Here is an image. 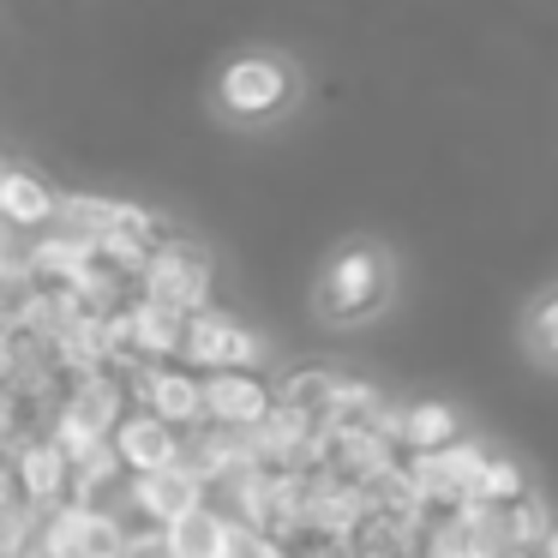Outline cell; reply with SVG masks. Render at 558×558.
<instances>
[{"instance_id": "cell-1", "label": "cell", "mask_w": 558, "mask_h": 558, "mask_svg": "<svg viewBox=\"0 0 558 558\" xmlns=\"http://www.w3.org/2000/svg\"><path fill=\"white\" fill-rule=\"evenodd\" d=\"M390 282H397V265H390L385 246L378 241H342L313 282V313L337 330L366 325V318L385 313Z\"/></svg>"}, {"instance_id": "cell-2", "label": "cell", "mask_w": 558, "mask_h": 558, "mask_svg": "<svg viewBox=\"0 0 558 558\" xmlns=\"http://www.w3.org/2000/svg\"><path fill=\"white\" fill-rule=\"evenodd\" d=\"M301 97V66L277 49H241L222 61L217 85H210V102H217L222 121L234 126H265L277 114L294 109Z\"/></svg>"}, {"instance_id": "cell-3", "label": "cell", "mask_w": 558, "mask_h": 558, "mask_svg": "<svg viewBox=\"0 0 558 558\" xmlns=\"http://www.w3.org/2000/svg\"><path fill=\"white\" fill-rule=\"evenodd\" d=\"M402 462H409V481H414V493H421L426 522H433V517H457V510L481 505L493 450L474 445V438H457V445L433 450V457H402Z\"/></svg>"}, {"instance_id": "cell-4", "label": "cell", "mask_w": 558, "mask_h": 558, "mask_svg": "<svg viewBox=\"0 0 558 558\" xmlns=\"http://www.w3.org/2000/svg\"><path fill=\"white\" fill-rule=\"evenodd\" d=\"M31 553H43V558H126L133 553V529L114 510H97L90 498H66V505L43 510V534Z\"/></svg>"}, {"instance_id": "cell-5", "label": "cell", "mask_w": 558, "mask_h": 558, "mask_svg": "<svg viewBox=\"0 0 558 558\" xmlns=\"http://www.w3.org/2000/svg\"><path fill=\"white\" fill-rule=\"evenodd\" d=\"M265 337L253 325H241L234 313L222 306H205V313L186 318V342H181V361L193 373H229V366H265Z\"/></svg>"}, {"instance_id": "cell-6", "label": "cell", "mask_w": 558, "mask_h": 558, "mask_svg": "<svg viewBox=\"0 0 558 558\" xmlns=\"http://www.w3.org/2000/svg\"><path fill=\"white\" fill-rule=\"evenodd\" d=\"M210 282H217V265H210V253L198 241H186V234H174V241L145 265V294L162 306H174V313H205Z\"/></svg>"}, {"instance_id": "cell-7", "label": "cell", "mask_w": 558, "mask_h": 558, "mask_svg": "<svg viewBox=\"0 0 558 558\" xmlns=\"http://www.w3.org/2000/svg\"><path fill=\"white\" fill-rule=\"evenodd\" d=\"M7 486H19L31 505L54 510V505H66V498L78 493V469H73V457H66L61 438L43 433V438H31V445L7 450Z\"/></svg>"}, {"instance_id": "cell-8", "label": "cell", "mask_w": 558, "mask_h": 558, "mask_svg": "<svg viewBox=\"0 0 558 558\" xmlns=\"http://www.w3.org/2000/svg\"><path fill=\"white\" fill-rule=\"evenodd\" d=\"M277 402H282V385H270L265 366L205 373V421H217V426H241V433H253L258 421H270Z\"/></svg>"}, {"instance_id": "cell-9", "label": "cell", "mask_w": 558, "mask_h": 558, "mask_svg": "<svg viewBox=\"0 0 558 558\" xmlns=\"http://www.w3.org/2000/svg\"><path fill=\"white\" fill-rule=\"evenodd\" d=\"M126 498H133V510L145 522H157V529H169V522L193 517L198 505H210V481L193 469V462H169V469H150V474H126Z\"/></svg>"}, {"instance_id": "cell-10", "label": "cell", "mask_w": 558, "mask_h": 558, "mask_svg": "<svg viewBox=\"0 0 558 558\" xmlns=\"http://www.w3.org/2000/svg\"><path fill=\"white\" fill-rule=\"evenodd\" d=\"M133 402L174 426H205V373H193L186 361H157L133 378Z\"/></svg>"}, {"instance_id": "cell-11", "label": "cell", "mask_w": 558, "mask_h": 558, "mask_svg": "<svg viewBox=\"0 0 558 558\" xmlns=\"http://www.w3.org/2000/svg\"><path fill=\"white\" fill-rule=\"evenodd\" d=\"M114 450H121L126 474H150V469H169V462H186V426L162 421V414L138 409L114 426Z\"/></svg>"}, {"instance_id": "cell-12", "label": "cell", "mask_w": 558, "mask_h": 558, "mask_svg": "<svg viewBox=\"0 0 558 558\" xmlns=\"http://www.w3.org/2000/svg\"><path fill=\"white\" fill-rule=\"evenodd\" d=\"M174 234H181V229H174L162 210H145V205H126V198H121V217L109 222V234H102L97 246L114 258V265H126V270H138V277H145V265L174 241Z\"/></svg>"}, {"instance_id": "cell-13", "label": "cell", "mask_w": 558, "mask_h": 558, "mask_svg": "<svg viewBox=\"0 0 558 558\" xmlns=\"http://www.w3.org/2000/svg\"><path fill=\"white\" fill-rule=\"evenodd\" d=\"M0 217H7L13 234H43V229H54V217H61V193L13 162V169L0 174Z\"/></svg>"}, {"instance_id": "cell-14", "label": "cell", "mask_w": 558, "mask_h": 558, "mask_svg": "<svg viewBox=\"0 0 558 558\" xmlns=\"http://www.w3.org/2000/svg\"><path fill=\"white\" fill-rule=\"evenodd\" d=\"M390 438H397L402 457H433V450L462 438V414L450 402H402L390 414Z\"/></svg>"}, {"instance_id": "cell-15", "label": "cell", "mask_w": 558, "mask_h": 558, "mask_svg": "<svg viewBox=\"0 0 558 558\" xmlns=\"http://www.w3.org/2000/svg\"><path fill=\"white\" fill-rule=\"evenodd\" d=\"M229 522L234 517L222 505H198L193 517H181V522L162 529V553L169 558H217L222 541H229Z\"/></svg>"}, {"instance_id": "cell-16", "label": "cell", "mask_w": 558, "mask_h": 558, "mask_svg": "<svg viewBox=\"0 0 558 558\" xmlns=\"http://www.w3.org/2000/svg\"><path fill=\"white\" fill-rule=\"evenodd\" d=\"M337 385H342V373H330V366H294V373L282 378V402L301 409V414H313V421L325 426L330 402H337Z\"/></svg>"}, {"instance_id": "cell-17", "label": "cell", "mask_w": 558, "mask_h": 558, "mask_svg": "<svg viewBox=\"0 0 558 558\" xmlns=\"http://www.w3.org/2000/svg\"><path fill=\"white\" fill-rule=\"evenodd\" d=\"M121 217V198H102V193H61V229L85 234V241H102L109 234V222Z\"/></svg>"}, {"instance_id": "cell-18", "label": "cell", "mask_w": 558, "mask_h": 558, "mask_svg": "<svg viewBox=\"0 0 558 558\" xmlns=\"http://www.w3.org/2000/svg\"><path fill=\"white\" fill-rule=\"evenodd\" d=\"M529 349L541 366H558V282L529 306Z\"/></svg>"}, {"instance_id": "cell-19", "label": "cell", "mask_w": 558, "mask_h": 558, "mask_svg": "<svg viewBox=\"0 0 558 558\" xmlns=\"http://www.w3.org/2000/svg\"><path fill=\"white\" fill-rule=\"evenodd\" d=\"M529 493H534L529 474H522L510 457H498V450H493V462H486V486H481V505L505 510V505H517V498H529Z\"/></svg>"}, {"instance_id": "cell-20", "label": "cell", "mask_w": 558, "mask_h": 558, "mask_svg": "<svg viewBox=\"0 0 558 558\" xmlns=\"http://www.w3.org/2000/svg\"><path fill=\"white\" fill-rule=\"evenodd\" d=\"M217 558H289V546L258 522H229V541H222Z\"/></svg>"}, {"instance_id": "cell-21", "label": "cell", "mask_w": 558, "mask_h": 558, "mask_svg": "<svg viewBox=\"0 0 558 558\" xmlns=\"http://www.w3.org/2000/svg\"><path fill=\"white\" fill-rule=\"evenodd\" d=\"M541 558H558V522H553V534L541 541Z\"/></svg>"}]
</instances>
